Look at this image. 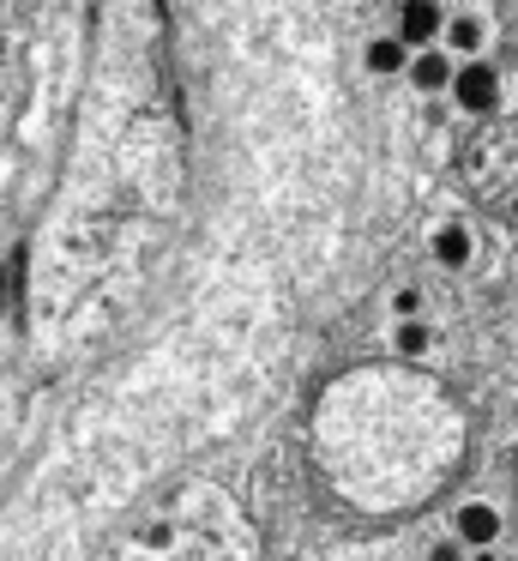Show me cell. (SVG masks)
I'll return each instance as SVG.
<instances>
[{"mask_svg":"<svg viewBox=\"0 0 518 561\" xmlns=\"http://www.w3.org/2000/svg\"><path fill=\"white\" fill-rule=\"evenodd\" d=\"M470 549L458 543V537H440V543H428V561H464Z\"/></svg>","mask_w":518,"mask_h":561,"instance_id":"cell-10","label":"cell"},{"mask_svg":"<svg viewBox=\"0 0 518 561\" xmlns=\"http://www.w3.org/2000/svg\"><path fill=\"white\" fill-rule=\"evenodd\" d=\"M464 561H500V549H470Z\"/></svg>","mask_w":518,"mask_h":561,"instance_id":"cell-11","label":"cell"},{"mask_svg":"<svg viewBox=\"0 0 518 561\" xmlns=\"http://www.w3.org/2000/svg\"><path fill=\"white\" fill-rule=\"evenodd\" d=\"M392 351L404 356V363H416V356H428V351H434V327H428V314H416V320H398V327H392Z\"/></svg>","mask_w":518,"mask_h":561,"instance_id":"cell-8","label":"cell"},{"mask_svg":"<svg viewBox=\"0 0 518 561\" xmlns=\"http://www.w3.org/2000/svg\"><path fill=\"white\" fill-rule=\"evenodd\" d=\"M361 67H368L373 79H404L410 49L392 37V31H380V37H368V43H361Z\"/></svg>","mask_w":518,"mask_h":561,"instance_id":"cell-6","label":"cell"},{"mask_svg":"<svg viewBox=\"0 0 518 561\" xmlns=\"http://www.w3.org/2000/svg\"><path fill=\"white\" fill-rule=\"evenodd\" d=\"M446 98H452L464 115H494L500 110V67H494L488 55H482V61H458Z\"/></svg>","mask_w":518,"mask_h":561,"instance_id":"cell-1","label":"cell"},{"mask_svg":"<svg viewBox=\"0 0 518 561\" xmlns=\"http://www.w3.org/2000/svg\"><path fill=\"white\" fill-rule=\"evenodd\" d=\"M452 537L464 549H494L500 543V507H488V501H464V507L452 513Z\"/></svg>","mask_w":518,"mask_h":561,"instance_id":"cell-3","label":"cell"},{"mask_svg":"<svg viewBox=\"0 0 518 561\" xmlns=\"http://www.w3.org/2000/svg\"><path fill=\"white\" fill-rule=\"evenodd\" d=\"M392 314H398V320H416V314H422V290H416V284H404V290L392 296Z\"/></svg>","mask_w":518,"mask_h":561,"instance_id":"cell-9","label":"cell"},{"mask_svg":"<svg viewBox=\"0 0 518 561\" xmlns=\"http://www.w3.org/2000/svg\"><path fill=\"white\" fill-rule=\"evenodd\" d=\"M440 31H446V7H440V0H404V7H398V25H392V37L404 43L410 55H422V49H440Z\"/></svg>","mask_w":518,"mask_h":561,"instance_id":"cell-2","label":"cell"},{"mask_svg":"<svg viewBox=\"0 0 518 561\" xmlns=\"http://www.w3.org/2000/svg\"><path fill=\"white\" fill-rule=\"evenodd\" d=\"M434 260H440L446 272H458V266L476 260V242H470L464 224H440V230H434Z\"/></svg>","mask_w":518,"mask_h":561,"instance_id":"cell-7","label":"cell"},{"mask_svg":"<svg viewBox=\"0 0 518 561\" xmlns=\"http://www.w3.org/2000/svg\"><path fill=\"white\" fill-rule=\"evenodd\" d=\"M440 49L452 55V61H482V49H488V25H482L476 13H446Z\"/></svg>","mask_w":518,"mask_h":561,"instance_id":"cell-5","label":"cell"},{"mask_svg":"<svg viewBox=\"0 0 518 561\" xmlns=\"http://www.w3.org/2000/svg\"><path fill=\"white\" fill-rule=\"evenodd\" d=\"M452 55L446 49H422V55H410V67H404V79H410V91L416 98H440V91H452Z\"/></svg>","mask_w":518,"mask_h":561,"instance_id":"cell-4","label":"cell"}]
</instances>
